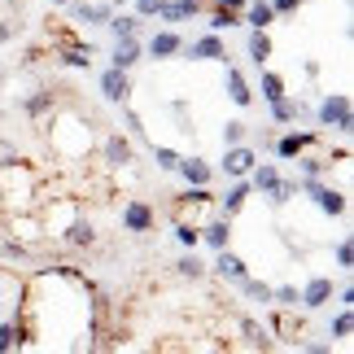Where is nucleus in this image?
I'll list each match as a JSON object with an SVG mask.
<instances>
[{"label":"nucleus","mask_w":354,"mask_h":354,"mask_svg":"<svg viewBox=\"0 0 354 354\" xmlns=\"http://www.w3.org/2000/svg\"><path fill=\"white\" fill-rule=\"evenodd\" d=\"M13 5H22V0H13Z\"/></svg>","instance_id":"49"},{"label":"nucleus","mask_w":354,"mask_h":354,"mask_svg":"<svg viewBox=\"0 0 354 354\" xmlns=\"http://www.w3.org/2000/svg\"><path fill=\"white\" fill-rule=\"evenodd\" d=\"M22 162V153H18V145L13 140H0V171H13Z\"/></svg>","instance_id":"37"},{"label":"nucleus","mask_w":354,"mask_h":354,"mask_svg":"<svg viewBox=\"0 0 354 354\" xmlns=\"http://www.w3.org/2000/svg\"><path fill=\"white\" fill-rule=\"evenodd\" d=\"M214 254H219V258H214V276H219V280H227V284H241L245 276H250V267H245V258L241 254H232V250H227V245H223V250H214Z\"/></svg>","instance_id":"5"},{"label":"nucleus","mask_w":354,"mask_h":354,"mask_svg":"<svg viewBox=\"0 0 354 354\" xmlns=\"http://www.w3.org/2000/svg\"><path fill=\"white\" fill-rule=\"evenodd\" d=\"M105 162H110V167H127V162H131V145L122 140V136H110V140H105Z\"/></svg>","instance_id":"24"},{"label":"nucleus","mask_w":354,"mask_h":354,"mask_svg":"<svg viewBox=\"0 0 354 354\" xmlns=\"http://www.w3.org/2000/svg\"><path fill=\"white\" fill-rule=\"evenodd\" d=\"M122 122H127V131L136 136V140H145V122H140V114H136L131 105H122Z\"/></svg>","instance_id":"40"},{"label":"nucleus","mask_w":354,"mask_h":354,"mask_svg":"<svg viewBox=\"0 0 354 354\" xmlns=\"http://www.w3.org/2000/svg\"><path fill=\"white\" fill-rule=\"evenodd\" d=\"M66 9H71L75 22H88V26H105L114 13V0H105V5H88V0H66Z\"/></svg>","instance_id":"6"},{"label":"nucleus","mask_w":354,"mask_h":354,"mask_svg":"<svg viewBox=\"0 0 354 354\" xmlns=\"http://www.w3.org/2000/svg\"><path fill=\"white\" fill-rule=\"evenodd\" d=\"M324 167H328L324 158H306V153H297V171H302V180H319Z\"/></svg>","instance_id":"33"},{"label":"nucleus","mask_w":354,"mask_h":354,"mask_svg":"<svg viewBox=\"0 0 354 354\" xmlns=\"http://www.w3.org/2000/svg\"><path fill=\"white\" fill-rule=\"evenodd\" d=\"M250 193H254V188H250V180H236V184L227 188V193H223L219 201H214V210H219L223 219H236V214L245 210V201H250Z\"/></svg>","instance_id":"8"},{"label":"nucleus","mask_w":354,"mask_h":354,"mask_svg":"<svg viewBox=\"0 0 354 354\" xmlns=\"http://www.w3.org/2000/svg\"><path fill=\"white\" fill-rule=\"evenodd\" d=\"M0 79H5V75H0Z\"/></svg>","instance_id":"50"},{"label":"nucleus","mask_w":354,"mask_h":354,"mask_svg":"<svg viewBox=\"0 0 354 354\" xmlns=\"http://www.w3.org/2000/svg\"><path fill=\"white\" fill-rule=\"evenodd\" d=\"M175 276H180V280H201V276H206V263L197 258V250H193V254H184L180 263H175Z\"/></svg>","instance_id":"27"},{"label":"nucleus","mask_w":354,"mask_h":354,"mask_svg":"<svg viewBox=\"0 0 354 354\" xmlns=\"http://www.w3.org/2000/svg\"><path fill=\"white\" fill-rule=\"evenodd\" d=\"M9 39H13V26H9L5 18H0V48H5V44H9Z\"/></svg>","instance_id":"45"},{"label":"nucleus","mask_w":354,"mask_h":354,"mask_svg":"<svg viewBox=\"0 0 354 354\" xmlns=\"http://www.w3.org/2000/svg\"><path fill=\"white\" fill-rule=\"evenodd\" d=\"M337 267H346V271L354 267V245H350V241H342V245H337Z\"/></svg>","instance_id":"41"},{"label":"nucleus","mask_w":354,"mask_h":354,"mask_svg":"<svg viewBox=\"0 0 354 354\" xmlns=\"http://www.w3.org/2000/svg\"><path fill=\"white\" fill-rule=\"evenodd\" d=\"M319 127H333V131H342V136H350L354 131V110H350V97L346 92H328V97L319 101Z\"/></svg>","instance_id":"1"},{"label":"nucleus","mask_w":354,"mask_h":354,"mask_svg":"<svg viewBox=\"0 0 354 354\" xmlns=\"http://www.w3.org/2000/svg\"><path fill=\"white\" fill-rule=\"evenodd\" d=\"M122 227H127V232H149V227H153V206H149V201H127V206H122Z\"/></svg>","instance_id":"12"},{"label":"nucleus","mask_w":354,"mask_h":354,"mask_svg":"<svg viewBox=\"0 0 354 354\" xmlns=\"http://www.w3.org/2000/svg\"><path fill=\"white\" fill-rule=\"evenodd\" d=\"M153 162H158V171H175L180 167V153L167 149V145H153Z\"/></svg>","instance_id":"35"},{"label":"nucleus","mask_w":354,"mask_h":354,"mask_svg":"<svg viewBox=\"0 0 354 354\" xmlns=\"http://www.w3.org/2000/svg\"><path fill=\"white\" fill-rule=\"evenodd\" d=\"M201 241L210 245V250H223V245H232V219H210V223H201Z\"/></svg>","instance_id":"15"},{"label":"nucleus","mask_w":354,"mask_h":354,"mask_svg":"<svg viewBox=\"0 0 354 354\" xmlns=\"http://www.w3.org/2000/svg\"><path fill=\"white\" fill-rule=\"evenodd\" d=\"M297 193L315 197V206L324 214H333V219H342V214H346V193H342V188H328V184H319V180H297Z\"/></svg>","instance_id":"2"},{"label":"nucleus","mask_w":354,"mask_h":354,"mask_svg":"<svg viewBox=\"0 0 354 354\" xmlns=\"http://www.w3.org/2000/svg\"><path fill=\"white\" fill-rule=\"evenodd\" d=\"M227 97H232V105H241V110H245V105H254V88L250 84H245V75L236 71V66H227Z\"/></svg>","instance_id":"18"},{"label":"nucleus","mask_w":354,"mask_h":354,"mask_svg":"<svg viewBox=\"0 0 354 354\" xmlns=\"http://www.w3.org/2000/svg\"><path fill=\"white\" fill-rule=\"evenodd\" d=\"M145 57L140 48V35H127V39H114V53H110V66H118V71H131L136 62Z\"/></svg>","instance_id":"11"},{"label":"nucleus","mask_w":354,"mask_h":354,"mask_svg":"<svg viewBox=\"0 0 354 354\" xmlns=\"http://www.w3.org/2000/svg\"><path fill=\"white\" fill-rule=\"evenodd\" d=\"M241 18L254 26V31H267L271 22H276V9H271V0H250V5L241 9Z\"/></svg>","instance_id":"16"},{"label":"nucleus","mask_w":354,"mask_h":354,"mask_svg":"<svg viewBox=\"0 0 354 354\" xmlns=\"http://www.w3.org/2000/svg\"><path fill=\"white\" fill-rule=\"evenodd\" d=\"M184 53H188L193 62H227V48H223L219 31H210V35L193 39V44H184Z\"/></svg>","instance_id":"7"},{"label":"nucleus","mask_w":354,"mask_h":354,"mask_svg":"<svg viewBox=\"0 0 354 354\" xmlns=\"http://www.w3.org/2000/svg\"><path fill=\"white\" fill-rule=\"evenodd\" d=\"M271 302L284 306V310H297V289L293 284H280V289H271Z\"/></svg>","instance_id":"36"},{"label":"nucleus","mask_w":354,"mask_h":354,"mask_svg":"<svg viewBox=\"0 0 354 354\" xmlns=\"http://www.w3.org/2000/svg\"><path fill=\"white\" fill-rule=\"evenodd\" d=\"M241 293H245V297H254V302H263V306L271 302V284H263V280H250V276L241 280Z\"/></svg>","instance_id":"32"},{"label":"nucleus","mask_w":354,"mask_h":354,"mask_svg":"<svg viewBox=\"0 0 354 354\" xmlns=\"http://www.w3.org/2000/svg\"><path fill=\"white\" fill-rule=\"evenodd\" d=\"M350 333H354V315H350V306H342V315L333 319V337H342V342H350Z\"/></svg>","instance_id":"38"},{"label":"nucleus","mask_w":354,"mask_h":354,"mask_svg":"<svg viewBox=\"0 0 354 354\" xmlns=\"http://www.w3.org/2000/svg\"><path fill=\"white\" fill-rule=\"evenodd\" d=\"M302 5H306V0H271V9H276V18H280V13H297Z\"/></svg>","instance_id":"43"},{"label":"nucleus","mask_w":354,"mask_h":354,"mask_svg":"<svg viewBox=\"0 0 354 354\" xmlns=\"http://www.w3.org/2000/svg\"><path fill=\"white\" fill-rule=\"evenodd\" d=\"M26 346V324H0V354H9V350H22Z\"/></svg>","instance_id":"21"},{"label":"nucleus","mask_w":354,"mask_h":354,"mask_svg":"<svg viewBox=\"0 0 354 354\" xmlns=\"http://www.w3.org/2000/svg\"><path fill=\"white\" fill-rule=\"evenodd\" d=\"M236 328L245 333V342H250L254 350H271V333H267V324H258V319H250V315H241V319H236Z\"/></svg>","instance_id":"20"},{"label":"nucleus","mask_w":354,"mask_h":354,"mask_svg":"<svg viewBox=\"0 0 354 354\" xmlns=\"http://www.w3.org/2000/svg\"><path fill=\"white\" fill-rule=\"evenodd\" d=\"M250 57H254V66L271 62V35L267 31H250Z\"/></svg>","instance_id":"28"},{"label":"nucleus","mask_w":354,"mask_h":354,"mask_svg":"<svg viewBox=\"0 0 354 354\" xmlns=\"http://www.w3.org/2000/svg\"><path fill=\"white\" fill-rule=\"evenodd\" d=\"M62 62L71 71H92V44H79V39H62Z\"/></svg>","instance_id":"14"},{"label":"nucleus","mask_w":354,"mask_h":354,"mask_svg":"<svg viewBox=\"0 0 354 354\" xmlns=\"http://www.w3.org/2000/svg\"><path fill=\"white\" fill-rule=\"evenodd\" d=\"M48 5H66V0H48Z\"/></svg>","instance_id":"48"},{"label":"nucleus","mask_w":354,"mask_h":354,"mask_svg":"<svg viewBox=\"0 0 354 354\" xmlns=\"http://www.w3.org/2000/svg\"><path fill=\"white\" fill-rule=\"evenodd\" d=\"M245 131H250V127H245L241 118H227V122H223V145H241Z\"/></svg>","instance_id":"39"},{"label":"nucleus","mask_w":354,"mask_h":354,"mask_svg":"<svg viewBox=\"0 0 354 354\" xmlns=\"http://www.w3.org/2000/svg\"><path fill=\"white\" fill-rule=\"evenodd\" d=\"M105 26H110L114 39H127V35H140L145 18H140V13H110V22H105Z\"/></svg>","instance_id":"19"},{"label":"nucleus","mask_w":354,"mask_h":354,"mask_svg":"<svg viewBox=\"0 0 354 354\" xmlns=\"http://www.w3.org/2000/svg\"><path fill=\"white\" fill-rule=\"evenodd\" d=\"M245 180H250V188H258V193H271V188H276V180H280V171L271 167V162H263V167H254Z\"/></svg>","instance_id":"23"},{"label":"nucleus","mask_w":354,"mask_h":354,"mask_svg":"<svg viewBox=\"0 0 354 354\" xmlns=\"http://www.w3.org/2000/svg\"><path fill=\"white\" fill-rule=\"evenodd\" d=\"M328 297H333V280L315 276V280H306L302 293H297V306H302V310H319V306H328Z\"/></svg>","instance_id":"9"},{"label":"nucleus","mask_w":354,"mask_h":354,"mask_svg":"<svg viewBox=\"0 0 354 354\" xmlns=\"http://www.w3.org/2000/svg\"><path fill=\"white\" fill-rule=\"evenodd\" d=\"M206 26H210V31H227V26H241V13H232V9H214Z\"/></svg>","instance_id":"34"},{"label":"nucleus","mask_w":354,"mask_h":354,"mask_svg":"<svg viewBox=\"0 0 354 354\" xmlns=\"http://www.w3.org/2000/svg\"><path fill=\"white\" fill-rule=\"evenodd\" d=\"M175 53H184V39L175 35V31H158L153 39H149V57L167 62V57H175Z\"/></svg>","instance_id":"17"},{"label":"nucleus","mask_w":354,"mask_h":354,"mask_svg":"<svg viewBox=\"0 0 354 354\" xmlns=\"http://www.w3.org/2000/svg\"><path fill=\"white\" fill-rule=\"evenodd\" d=\"M158 9H162V0H136V13L149 22V18H158Z\"/></svg>","instance_id":"42"},{"label":"nucleus","mask_w":354,"mask_h":354,"mask_svg":"<svg viewBox=\"0 0 354 354\" xmlns=\"http://www.w3.org/2000/svg\"><path fill=\"white\" fill-rule=\"evenodd\" d=\"M302 114H306L302 101H289V97L271 101V118H276V122H293V118H302Z\"/></svg>","instance_id":"25"},{"label":"nucleus","mask_w":354,"mask_h":354,"mask_svg":"<svg viewBox=\"0 0 354 354\" xmlns=\"http://www.w3.org/2000/svg\"><path fill=\"white\" fill-rule=\"evenodd\" d=\"M271 206H289V201L297 197V180H276V188H271Z\"/></svg>","instance_id":"30"},{"label":"nucleus","mask_w":354,"mask_h":354,"mask_svg":"<svg viewBox=\"0 0 354 354\" xmlns=\"http://www.w3.org/2000/svg\"><path fill=\"white\" fill-rule=\"evenodd\" d=\"M175 241L184 245V250H197L201 245V223H188V219H175Z\"/></svg>","instance_id":"29"},{"label":"nucleus","mask_w":354,"mask_h":354,"mask_svg":"<svg viewBox=\"0 0 354 354\" xmlns=\"http://www.w3.org/2000/svg\"><path fill=\"white\" fill-rule=\"evenodd\" d=\"M337 302H342V306H354V289H350V284H346L342 293H337Z\"/></svg>","instance_id":"46"},{"label":"nucleus","mask_w":354,"mask_h":354,"mask_svg":"<svg viewBox=\"0 0 354 354\" xmlns=\"http://www.w3.org/2000/svg\"><path fill=\"white\" fill-rule=\"evenodd\" d=\"M223 149H227V153H223V175H227V180H245V175L258 167V153L245 140L241 145H223Z\"/></svg>","instance_id":"3"},{"label":"nucleus","mask_w":354,"mask_h":354,"mask_svg":"<svg viewBox=\"0 0 354 354\" xmlns=\"http://www.w3.org/2000/svg\"><path fill=\"white\" fill-rule=\"evenodd\" d=\"M315 140H319L315 131H289V136H280V140H271V149H276V158L289 162V158H297V153H306Z\"/></svg>","instance_id":"10"},{"label":"nucleus","mask_w":354,"mask_h":354,"mask_svg":"<svg viewBox=\"0 0 354 354\" xmlns=\"http://www.w3.org/2000/svg\"><path fill=\"white\" fill-rule=\"evenodd\" d=\"M0 232H5V214H0Z\"/></svg>","instance_id":"47"},{"label":"nucleus","mask_w":354,"mask_h":354,"mask_svg":"<svg viewBox=\"0 0 354 354\" xmlns=\"http://www.w3.org/2000/svg\"><path fill=\"white\" fill-rule=\"evenodd\" d=\"M101 97L110 101V105H127L131 101V79H127V71H118V66L101 71Z\"/></svg>","instance_id":"4"},{"label":"nucleus","mask_w":354,"mask_h":354,"mask_svg":"<svg viewBox=\"0 0 354 354\" xmlns=\"http://www.w3.org/2000/svg\"><path fill=\"white\" fill-rule=\"evenodd\" d=\"M175 171H180L184 175V184H210L214 180V167H210V162L206 158H180V167H175Z\"/></svg>","instance_id":"13"},{"label":"nucleus","mask_w":354,"mask_h":354,"mask_svg":"<svg viewBox=\"0 0 354 354\" xmlns=\"http://www.w3.org/2000/svg\"><path fill=\"white\" fill-rule=\"evenodd\" d=\"M92 241H97V227H92L88 219H75L71 227H66V245H75V250H88Z\"/></svg>","instance_id":"22"},{"label":"nucleus","mask_w":354,"mask_h":354,"mask_svg":"<svg viewBox=\"0 0 354 354\" xmlns=\"http://www.w3.org/2000/svg\"><path fill=\"white\" fill-rule=\"evenodd\" d=\"M250 0H214V9H232V13H241Z\"/></svg>","instance_id":"44"},{"label":"nucleus","mask_w":354,"mask_h":354,"mask_svg":"<svg viewBox=\"0 0 354 354\" xmlns=\"http://www.w3.org/2000/svg\"><path fill=\"white\" fill-rule=\"evenodd\" d=\"M53 101H57V92H48V88H39V92H35V97H26V101H22V110H26V114H31V118H39V114H48V110H53Z\"/></svg>","instance_id":"26"},{"label":"nucleus","mask_w":354,"mask_h":354,"mask_svg":"<svg viewBox=\"0 0 354 354\" xmlns=\"http://www.w3.org/2000/svg\"><path fill=\"white\" fill-rule=\"evenodd\" d=\"M258 71H263V66H258ZM280 97H284V79L271 75V71H263V101L271 105V101H280Z\"/></svg>","instance_id":"31"}]
</instances>
